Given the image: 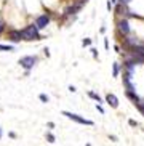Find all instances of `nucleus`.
Masks as SVG:
<instances>
[{"label": "nucleus", "instance_id": "nucleus-6", "mask_svg": "<svg viewBox=\"0 0 144 146\" xmlns=\"http://www.w3.org/2000/svg\"><path fill=\"white\" fill-rule=\"evenodd\" d=\"M8 37H10V40H11L13 43H18V42H21V40H24V39H22V32H21V31H18V29H11V31H10Z\"/></svg>", "mask_w": 144, "mask_h": 146}, {"label": "nucleus", "instance_id": "nucleus-13", "mask_svg": "<svg viewBox=\"0 0 144 146\" xmlns=\"http://www.w3.org/2000/svg\"><path fill=\"white\" fill-rule=\"evenodd\" d=\"M38 98H40V101H42V103H48V96L45 93H40V95H38Z\"/></svg>", "mask_w": 144, "mask_h": 146}, {"label": "nucleus", "instance_id": "nucleus-20", "mask_svg": "<svg viewBox=\"0 0 144 146\" xmlns=\"http://www.w3.org/2000/svg\"><path fill=\"white\" fill-rule=\"evenodd\" d=\"M3 29H5V26H3V23L0 21V34H2V32H3Z\"/></svg>", "mask_w": 144, "mask_h": 146}, {"label": "nucleus", "instance_id": "nucleus-5", "mask_svg": "<svg viewBox=\"0 0 144 146\" xmlns=\"http://www.w3.org/2000/svg\"><path fill=\"white\" fill-rule=\"evenodd\" d=\"M35 24H37L38 29H45V27L50 24V15L45 13V15H40V16L35 19Z\"/></svg>", "mask_w": 144, "mask_h": 146}, {"label": "nucleus", "instance_id": "nucleus-19", "mask_svg": "<svg viewBox=\"0 0 144 146\" xmlns=\"http://www.w3.org/2000/svg\"><path fill=\"white\" fill-rule=\"evenodd\" d=\"M119 2H120V3H123V5H128L131 0H119Z\"/></svg>", "mask_w": 144, "mask_h": 146}, {"label": "nucleus", "instance_id": "nucleus-3", "mask_svg": "<svg viewBox=\"0 0 144 146\" xmlns=\"http://www.w3.org/2000/svg\"><path fill=\"white\" fill-rule=\"evenodd\" d=\"M63 116H66L67 119L74 120V122H77V124H82V125H93V120H88V119H85V117L79 116V114H74V112L63 111Z\"/></svg>", "mask_w": 144, "mask_h": 146}, {"label": "nucleus", "instance_id": "nucleus-10", "mask_svg": "<svg viewBox=\"0 0 144 146\" xmlns=\"http://www.w3.org/2000/svg\"><path fill=\"white\" fill-rule=\"evenodd\" d=\"M15 47L13 45H0V52H13Z\"/></svg>", "mask_w": 144, "mask_h": 146}, {"label": "nucleus", "instance_id": "nucleus-18", "mask_svg": "<svg viewBox=\"0 0 144 146\" xmlns=\"http://www.w3.org/2000/svg\"><path fill=\"white\" fill-rule=\"evenodd\" d=\"M69 92H72V93H75V87H74V85H69Z\"/></svg>", "mask_w": 144, "mask_h": 146}, {"label": "nucleus", "instance_id": "nucleus-2", "mask_svg": "<svg viewBox=\"0 0 144 146\" xmlns=\"http://www.w3.org/2000/svg\"><path fill=\"white\" fill-rule=\"evenodd\" d=\"M37 61H38V58L35 55H29V56H22L21 60H19V64L26 69V74H29V69L34 68Z\"/></svg>", "mask_w": 144, "mask_h": 146}, {"label": "nucleus", "instance_id": "nucleus-15", "mask_svg": "<svg viewBox=\"0 0 144 146\" xmlns=\"http://www.w3.org/2000/svg\"><path fill=\"white\" fill-rule=\"evenodd\" d=\"M96 109H98L99 112H101V114H104V109L101 108V104H99V103H96Z\"/></svg>", "mask_w": 144, "mask_h": 146}, {"label": "nucleus", "instance_id": "nucleus-9", "mask_svg": "<svg viewBox=\"0 0 144 146\" xmlns=\"http://www.w3.org/2000/svg\"><path fill=\"white\" fill-rule=\"evenodd\" d=\"M135 106L138 108V109H139V112L144 116V100H139V101H138V103H136Z\"/></svg>", "mask_w": 144, "mask_h": 146}, {"label": "nucleus", "instance_id": "nucleus-21", "mask_svg": "<svg viewBox=\"0 0 144 146\" xmlns=\"http://www.w3.org/2000/svg\"><path fill=\"white\" fill-rule=\"evenodd\" d=\"M43 53H45L47 56H50V50H48V48H45V50H43Z\"/></svg>", "mask_w": 144, "mask_h": 146}, {"label": "nucleus", "instance_id": "nucleus-14", "mask_svg": "<svg viewBox=\"0 0 144 146\" xmlns=\"http://www.w3.org/2000/svg\"><path fill=\"white\" fill-rule=\"evenodd\" d=\"M128 124L131 125V127H138V122H136V120H133V119H130V120H128Z\"/></svg>", "mask_w": 144, "mask_h": 146}, {"label": "nucleus", "instance_id": "nucleus-17", "mask_svg": "<svg viewBox=\"0 0 144 146\" xmlns=\"http://www.w3.org/2000/svg\"><path fill=\"white\" fill-rule=\"evenodd\" d=\"M83 45H90V43H91V39H83Z\"/></svg>", "mask_w": 144, "mask_h": 146}, {"label": "nucleus", "instance_id": "nucleus-12", "mask_svg": "<svg viewBox=\"0 0 144 146\" xmlns=\"http://www.w3.org/2000/svg\"><path fill=\"white\" fill-rule=\"evenodd\" d=\"M119 71H120L119 63H114V77H117V76H119Z\"/></svg>", "mask_w": 144, "mask_h": 146}, {"label": "nucleus", "instance_id": "nucleus-16", "mask_svg": "<svg viewBox=\"0 0 144 146\" xmlns=\"http://www.w3.org/2000/svg\"><path fill=\"white\" fill-rule=\"evenodd\" d=\"M91 53H93V58H98V50L96 48H91Z\"/></svg>", "mask_w": 144, "mask_h": 146}, {"label": "nucleus", "instance_id": "nucleus-11", "mask_svg": "<svg viewBox=\"0 0 144 146\" xmlns=\"http://www.w3.org/2000/svg\"><path fill=\"white\" fill-rule=\"evenodd\" d=\"M47 141L48 143H55V135H53V133H50V132L47 133Z\"/></svg>", "mask_w": 144, "mask_h": 146}, {"label": "nucleus", "instance_id": "nucleus-23", "mask_svg": "<svg viewBox=\"0 0 144 146\" xmlns=\"http://www.w3.org/2000/svg\"><path fill=\"white\" fill-rule=\"evenodd\" d=\"M0 138H2V129H0Z\"/></svg>", "mask_w": 144, "mask_h": 146}, {"label": "nucleus", "instance_id": "nucleus-8", "mask_svg": "<svg viewBox=\"0 0 144 146\" xmlns=\"http://www.w3.org/2000/svg\"><path fill=\"white\" fill-rule=\"evenodd\" d=\"M88 96H90V98H93L94 101H96V103H102V100L99 98V95H96L94 92H90V93H88Z\"/></svg>", "mask_w": 144, "mask_h": 146}, {"label": "nucleus", "instance_id": "nucleus-1", "mask_svg": "<svg viewBox=\"0 0 144 146\" xmlns=\"http://www.w3.org/2000/svg\"><path fill=\"white\" fill-rule=\"evenodd\" d=\"M38 27H37V24H29L27 27H24V29L21 31L22 32V39L24 40H40L42 39V35H40V32H38Z\"/></svg>", "mask_w": 144, "mask_h": 146}, {"label": "nucleus", "instance_id": "nucleus-22", "mask_svg": "<svg viewBox=\"0 0 144 146\" xmlns=\"http://www.w3.org/2000/svg\"><path fill=\"white\" fill-rule=\"evenodd\" d=\"M110 2H112V3H115V2H117V0H110Z\"/></svg>", "mask_w": 144, "mask_h": 146}, {"label": "nucleus", "instance_id": "nucleus-7", "mask_svg": "<svg viewBox=\"0 0 144 146\" xmlns=\"http://www.w3.org/2000/svg\"><path fill=\"white\" fill-rule=\"evenodd\" d=\"M106 103L110 104L112 108H117L119 106V98H117L114 93H107L106 95Z\"/></svg>", "mask_w": 144, "mask_h": 146}, {"label": "nucleus", "instance_id": "nucleus-4", "mask_svg": "<svg viewBox=\"0 0 144 146\" xmlns=\"http://www.w3.org/2000/svg\"><path fill=\"white\" fill-rule=\"evenodd\" d=\"M117 27H119V32H120L122 35H125V37L130 34V24H128V21L125 19V18L117 21Z\"/></svg>", "mask_w": 144, "mask_h": 146}]
</instances>
